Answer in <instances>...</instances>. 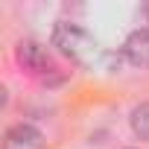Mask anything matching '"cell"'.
I'll list each match as a JSON object with an SVG mask.
<instances>
[{
	"instance_id": "cell-7",
	"label": "cell",
	"mask_w": 149,
	"mask_h": 149,
	"mask_svg": "<svg viewBox=\"0 0 149 149\" xmlns=\"http://www.w3.org/2000/svg\"><path fill=\"white\" fill-rule=\"evenodd\" d=\"M129 149H134V146H129Z\"/></svg>"
},
{
	"instance_id": "cell-5",
	"label": "cell",
	"mask_w": 149,
	"mask_h": 149,
	"mask_svg": "<svg viewBox=\"0 0 149 149\" xmlns=\"http://www.w3.org/2000/svg\"><path fill=\"white\" fill-rule=\"evenodd\" d=\"M129 126H132L134 137H140V140L149 143V102H140V105L132 108V114H129Z\"/></svg>"
},
{
	"instance_id": "cell-1",
	"label": "cell",
	"mask_w": 149,
	"mask_h": 149,
	"mask_svg": "<svg viewBox=\"0 0 149 149\" xmlns=\"http://www.w3.org/2000/svg\"><path fill=\"white\" fill-rule=\"evenodd\" d=\"M50 41H53V47H58L64 56H70L73 61H91L97 53H100V44L94 41V35H88L82 26H76V24H64V21H58L56 26H53V35H50Z\"/></svg>"
},
{
	"instance_id": "cell-4",
	"label": "cell",
	"mask_w": 149,
	"mask_h": 149,
	"mask_svg": "<svg viewBox=\"0 0 149 149\" xmlns=\"http://www.w3.org/2000/svg\"><path fill=\"white\" fill-rule=\"evenodd\" d=\"M18 61H21L24 67L35 70V73H41V70H56L53 61H50V53H47L41 44H35V41H21V44H18Z\"/></svg>"
},
{
	"instance_id": "cell-3",
	"label": "cell",
	"mask_w": 149,
	"mask_h": 149,
	"mask_svg": "<svg viewBox=\"0 0 149 149\" xmlns=\"http://www.w3.org/2000/svg\"><path fill=\"white\" fill-rule=\"evenodd\" d=\"M123 58L134 67H149V26L134 29L123 44Z\"/></svg>"
},
{
	"instance_id": "cell-2",
	"label": "cell",
	"mask_w": 149,
	"mask_h": 149,
	"mask_svg": "<svg viewBox=\"0 0 149 149\" xmlns=\"http://www.w3.org/2000/svg\"><path fill=\"white\" fill-rule=\"evenodd\" d=\"M3 149H44V134L32 123H15L3 134Z\"/></svg>"
},
{
	"instance_id": "cell-6",
	"label": "cell",
	"mask_w": 149,
	"mask_h": 149,
	"mask_svg": "<svg viewBox=\"0 0 149 149\" xmlns=\"http://www.w3.org/2000/svg\"><path fill=\"white\" fill-rule=\"evenodd\" d=\"M143 12H146V18H149V3H146V9H143Z\"/></svg>"
}]
</instances>
